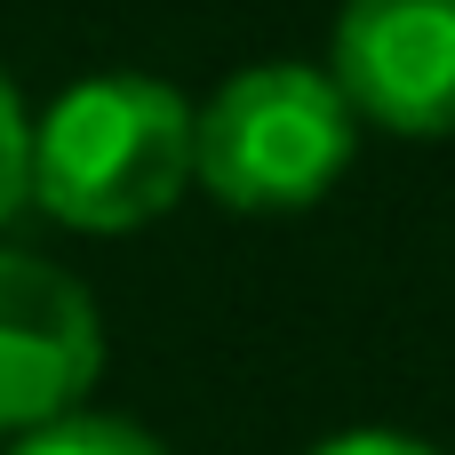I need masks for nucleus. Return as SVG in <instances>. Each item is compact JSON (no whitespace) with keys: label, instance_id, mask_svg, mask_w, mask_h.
Here are the masks:
<instances>
[{"label":"nucleus","instance_id":"1","mask_svg":"<svg viewBox=\"0 0 455 455\" xmlns=\"http://www.w3.org/2000/svg\"><path fill=\"white\" fill-rule=\"evenodd\" d=\"M200 104L160 72H88L32 120V208L64 232L120 240L192 192Z\"/></svg>","mask_w":455,"mask_h":455},{"label":"nucleus","instance_id":"6","mask_svg":"<svg viewBox=\"0 0 455 455\" xmlns=\"http://www.w3.org/2000/svg\"><path fill=\"white\" fill-rule=\"evenodd\" d=\"M24 200H32V112H24V88L0 64V232Z\"/></svg>","mask_w":455,"mask_h":455},{"label":"nucleus","instance_id":"7","mask_svg":"<svg viewBox=\"0 0 455 455\" xmlns=\"http://www.w3.org/2000/svg\"><path fill=\"white\" fill-rule=\"evenodd\" d=\"M304 455H440V448H432V440H416V432H392V424H352V432L312 440Z\"/></svg>","mask_w":455,"mask_h":455},{"label":"nucleus","instance_id":"3","mask_svg":"<svg viewBox=\"0 0 455 455\" xmlns=\"http://www.w3.org/2000/svg\"><path fill=\"white\" fill-rule=\"evenodd\" d=\"M104 376V312L80 272L0 240V440L88 408Z\"/></svg>","mask_w":455,"mask_h":455},{"label":"nucleus","instance_id":"5","mask_svg":"<svg viewBox=\"0 0 455 455\" xmlns=\"http://www.w3.org/2000/svg\"><path fill=\"white\" fill-rule=\"evenodd\" d=\"M0 455H168V448H160L144 424H128V416H96V408H72V416L40 424V432L8 440Z\"/></svg>","mask_w":455,"mask_h":455},{"label":"nucleus","instance_id":"2","mask_svg":"<svg viewBox=\"0 0 455 455\" xmlns=\"http://www.w3.org/2000/svg\"><path fill=\"white\" fill-rule=\"evenodd\" d=\"M360 152V112L328 80V64L264 56L240 64L192 120V184L232 216H296L320 208Z\"/></svg>","mask_w":455,"mask_h":455},{"label":"nucleus","instance_id":"4","mask_svg":"<svg viewBox=\"0 0 455 455\" xmlns=\"http://www.w3.org/2000/svg\"><path fill=\"white\" fill-rule=\"evenodd\" d=\"M328 80L400 144L455 136V0H344L328 40Z\"/></svg>","mask_w":455,"mask_h":455}]
</instances>
